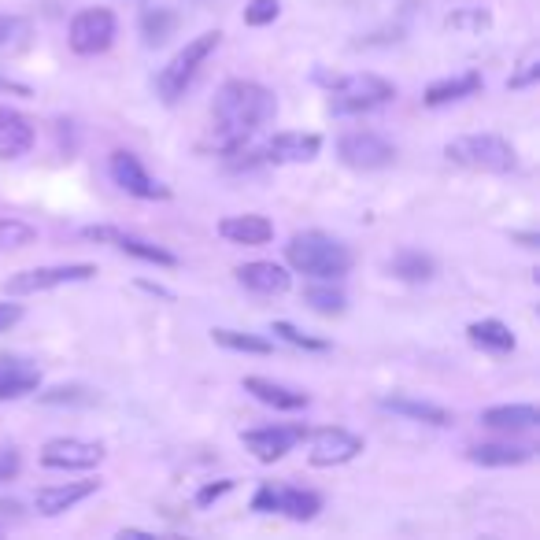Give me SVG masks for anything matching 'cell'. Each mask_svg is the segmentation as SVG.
I'll list each match as a JSON object with an SVG mask.
<instances>
[{
    "mask_svg": "<svg viewBox=\"0 0 540 540\" xmlns=\"http://www.w3.org/2000/svg\"><path fill=\"white\" fill-rule=\"evenodd\" d=\"M274 111H278V100H274V93L267 86L245 82V78L226 82L215 93V104H211L219 148H237L241 141H248L259 126L274 119Z\"/></svg>",
    "mask_w": 540,
    "mask_h": 540,
    "instance_id": "obj_1",
    "label": "cell"
},
{
    "mask_svg": "<svg viewBox=\"0 0 540 540\" xmlns=\"http://www.w3.org/2000/svg\"><path fill=\"white\" fill-rule=\"evenodd\" d=\"M285 259L296 274H307V278H319V282H337L348 274L352 267V256L348 248L330 234H319V230H307V234H296L289 245H285Z\"/></svg>",
    "mask_w": 540,
    "mask_h": 540,
    "instance_id": "obj_2",
    "label": "cell"
},
{
    "mask_svg": "<svg viewBox=\"0 0 540 540\" xmlns=\"http://www.w3.org/2000/svg\"><path fill=\"white\" fill-rule=\"evenodd\" d=\"M444 156L467 171H485V174H507L518 167L515 148L507 145L504 137L496 134H467V137H455L448 141Z\"/></svg>",
    "mask_w": 540,
    "mask_h": 540,
    "instance_id": "obj_3",
    "label": "cell"
},
{
    "mask_svg": "<svg viewBox=\"0 0 540 540\" xmlns=\"http://www.w3.org/2000/svg\"><path fill=\"white\" fill-rule=\"evenodd\" d=\"M219 41H222L219 30H208V34L193 37V41H189V45H185V49L178 52V56H174L160 74H156V93H160L167 104H174L185 89L193 86V78H197L200 67L208 63L211 52L219 49Z\"/></svg>",
    "mask_w": 540,
    "mask_h": 540,
    "instance_id": "obj_4",
    "label": "cell"
},
{
    "mask_svg": "<svg viewBox=\"0 0 540 540\" xmlns=\"http://www.w3.org/2000/svg\"><path fill=\"white\" fill-rule=\"evenodd\" d=\"M393 97H396L393 82H385L378 74H352V78L333 82L330 111L333 115H367L374 108H385Z\"/></svg>",
    "mask_w": 540,
    "mask_h": 540,
    "instance_id": "obj_5",
    "label": "cell"
},
{
    "mask_svg": "<svg viewBox=\"0 0 540 540\" xmlns=\"http://www.w3.org/2000/svg\"><path fill=\"white\" fill-rule=\"evenodd\" d=\"M97 274L93 263H67V267H34V270H19L15 278L4 282V289L12 296H30V293H49V289H60V285L71 282H89Z\"/></svg>",
    "mask_w": 540,
    "mask_h": 540,
    "instance_id": "obj_6",
    "label": "cell"
},
{
    "mask_svg": "<svg viewBox=\"0 0 540 540\" xmlns=\"http://www.w3.org/2000/svg\"><path fill=\"white\" fill-rule=\"evenodd\" d=\"M337 156L356 171H378V167H389L396 160V148L389 137L374 134V130H352L337 141Z\"/></svg>",
    "mask_w": 540,
    "mask_h": 540,
    "instance_id": "obj_7",
    "label": "cell"
},
{
    "mask_svg": "<svg viewBox=\"0 0 540 540\" xmlns=\"http://www.w3.org/2000/svg\"><path fill=\"white\" fill-rule=\"evenodd\" d=\"M115 30H119V23L108 8H86L71 19V49L78 56H100L111 49Z\"/></svg>",
    "mask_w": 540,
    "mask_h": 540,
    "instance_id": "obj_8",
    "label": "cell"
},
{
    "mask_svg": "<svg viewBox=\"0 0 540 540\" xmlns=\"http://www.w3.org/2000/svg\"><path fill=\"white\" fill-rule=\"evenodd\" d=\"M256 511H278V515L293 518V522H307L322 511L319 492L296 489V485H263L252 500Z\"/></svg>",
    "mask_w": 540,
    "mask_h": 540,
    "instance_id": "obj_9",
    "label": "cell"
},
{
    "mask_svg": "<svg viewBox=\"0 0 540 540\" xmlns=\"http://www.w3.org/2000/svg\"><path fill=\"white\" fill-rule=\"evenodd\" d=\"M108 171H111V178H115V185L126 189V193L137 200H167L171 197V193L141 167V160H137L134 152H111Z\"/></svg>",
    "mask_w": 540,
    "mask_h": 540,
    "instance_id": "obj_10",
    "label": "cell"
},
{
    "mask_svg": "<svg viewBox=\"0 0 540 540\" xmlns=\"http://www.w3.org/2000/svg\"><path fill=\"white\" fill-rule=\"evenodd\" d=\"M359 452H363V437L337 430V426L311 433V441H307V459L315 467H341V463H352Z\"/></svg>",
    "mask_w": 540,
    "mask_h": 540,
    "instance_id": "obj_11",
    "label": "cell"
},
{
    "mask_svg": "<svg viewBox=\"0 0 540 540\" xmlns=\"http://www.w3.org/2000/svg\"><path fill=\"white\" fill-rule=\"evenodd\" d=\"M100 459H104V448L78 437H56L41 448V463L52 470H93L100 467Z\"/></svg>",
    "mask_w": 540,
    "mask_h": 540,
    "instance_id": "obj_12",
    "label": "cell"
},
{
    "mask_svg": "<svg viewBox=\"0 0 540 540\" xmlns=\"http://www.w3.org/2000/svg\"><path fill=\"white\" fill-rule=\"evenodd\" d=\"M86 237H89V241H108V245H115L119 252H126V256L141 259V263L178 267V256H174V252H167V248H160V245H152V241H141V237H134V234H123V230H111V226H89Z\"/></svg>",
    "mask_w": 540,
    "mask_h": 540,
    "instance_id": "obj_13",
    "label": "cell"
},
{
    "mask_svg": "<svg viewBox=\"0 0 540 540\" xmlns=\"http://www.w3.org/2000/svg\"><path fill=\"white\" fill-rule=\"evenodd\" d=\"M241 441L259 463H278L282 455L293 452L296 441H304V426H263V430H248Z\"/></svg>",
    "mask_w": 540,
    "mask_h": 540,
    "instance_id": "obj_14",
    "label": "cell"
},
{
    "mask_svg": "<svg viewBox=\"0 0 540 540\" xmlns=\"http://www.w3.org/2000/svg\"><path fill=\"white\" fill-rule=\"evenodd\" d=\"M237 282L245 285L248 293L259 296H282L289 289V270L282 263H270V259H256V263H245L237 267Z\"/></svg>",
    "mask_w": 540,
    "mask_h": 540,
    "instance_id": "obj_15",
    "label": "cell"
},
{
    "mask_svg": "<svg viewBox=\"0 0 540 540\" xmlns=\"http://www.w3.org/2000/svg\"><path fill=\"white\" fill-rule=\"evenodd\" d=\"M34 148V126L26 115L0 104V160H19Z\"/></svg>",
    "mask_w": 540,
    "mask_h": 540,
    "instance_id": "obj_16",
    "label": "cell"
},
{
    "mask_svg": "<svg viewBox=\"0 0 540 540\" xmlns=\"http://www.w3.org/2000/svg\"><path fill=\"white\" fill-rule=\"evenodd\" d=\"M97 492V481H67V485H49V489H37L34 507L41 515H63L74 504H82L86 496Z\"/></svg>",
    "mask_w": 540,
    "mask_h": 540,
    "instance_id": "obj_17",
    "label": "cell"
},
{
    "mask_svg": "<svg viewBox=\"0 0 540 540\" xmlns=\"http://www.w3.org/2000/svg\"><path fill=\"white\" fill-rule=\"evenodd\" d=\"M219 234L226 237L230 245L259 248L274 237V226H270V219H263V215H230V219L219 222Z\"/></svg>",
    "mask_w": 540,
    "mask_h": 540,
    "instance_id": "obj_18",
    "label": "cell"
},
{
    "mask_svg": "<svg viewBox=\"0 0 540 540\" xmlns=\"http://www.w3.org/2000/svg\"><path fill=\"white\" fill-rule=\"evenodd\" d=\"M322 148L319 134H274L267 145V160L274 163H307L315 160Z\"/></svg>",
    "mask_w": 540,
    "mask_h": 540,
    "instance_id": "obj_19",
    "label": "cell"
},
{
    "mask_svg": "<svg viewBox=\"0 0 540 540\" xmlns=\"http://www.w3.org/2000/svg\"><path fill=\"white\" fill-rule=\"evenodd\" d=\"M481 422L489 430H504V433H526L540 422V411L533 404H504V407H489Z\"/></svg>",
    "mask_w": 540,
    "mask_h": 540,
    "instance_id": "obj_20",
    "label": "cell"
},
{
    "mask_svg": "<svg viewBox=\"0 0 540 540\" xmlns=\"http://www.w3.org/2000/svg\"><path fill=\"white\" fill-rule=\"evenodd\" d=\"M245 389L256 396L259 404L274 407V411H300V407H307V393H296V389L278 385L270 378H245Z\"/></svg>",
    "mask_w": 540,
    "mask_h": 540,
    "instance_id": "obj_21",
    "label": "cell"
},
{
    "mask_svg": "<svg viewBox=\"0 0 540 540\" xmlns=\"http://www.w3.org/2000/svg\"><path fill=\"white\" fill-rule=\"evenodd\" d=\"M385 411H396V415H407L415 418V422H426V426H452V411H444L441 404H430V400H411V396H385L381 400Z\"/></svg>",
    "mask_w": 540,
    "mask_h": 540,
    "instance_id": "obj_22",
    "label": "cell"
},
{
    "mask_svg": "<svg viewBox=\"0 0 540 540\" xmlns=\"http://www.w3.org/2000/svg\"><path fill=\"white\" fill-rule=\"evenodd\" d=\"M470 463L478 467H522L533 459V448H522V444H474L470 448Z\"/></svg>",
    "mask_w": 540,
    "mask_h": 540,
    "instance_id": "obj_23",
    "label": "cell"
},
{
    "mask_svg": "<svg viewBox=\"0 0 540 540\" xmlns=\"http://www.w3.org/2000/svg\"><path fill=\"white\" fill-rule=\"evenodd\" d=\"M481 89V74H459V78H441V82H433L430 89H426V104L430 108H444V104H455V100L463 97H474Z\"/></svg>",
    "mask_w": 540,
    "mask_h": 540,
    "instance_id": "obj_24",
    "label": "cell"
},
{
    "mask_svg": "<svg viewBox=\"0 0 540 540\" xmlns=\"http://www.w3.org/2000/svg\"><path fill=\"white\" fill-rule=\"evenodd\" d=\"M470 341L478 344V348H485V352H496V356H504V352H515V333L507 330L504 322L496 319H481L470 326Z\"/></svg>",
    "mask_w": 540,
    "mask_h": 540,
    "instance_id": "obj_25",
    "label": "cell"
},
{
    "mask_svg": "<svg viewBox=\"0 0 540 540\" xmlns=\"http://www.w3.org/2000/svg\"><path fill=\"white\" fill-rule=\"evenodd\" d=\"M174 26H178V15L171 8H145V15H141V37L152 49L174 34Z\"/></svg>",
    "mask_w": 540,
    "mask_h": 540,
    "instance_id": "obj_26",
    "label": "cell"
},
{
    "mask_svg": "<svg viewBox=\"0 0 540 540\" xmlns=\"http://www.w3.org/2000/svg\"><path fill=\"white\" fill-rule=\"evenodd\" d=\"M37 389V370L26 367V363H15L8 367V374L0 378V400H19V396L34 393Z\"/></svg>",
    "mask_w": 540,
    "mask_h": 540,
    "instance_id": "obj_27",
    "label": "cell"
},
{
    "mask_svg": "<svg viewBox=\"0 0 540 540\" xmlns=\"http://www.w3.org/2000/svg\"><path fill=\"white\" fill-rule=\"evenodd\" d=\"M304 304L315 311V315H344V307H348V300H344V293H337L333 285H307L304 289Z\"/></svg>",
    "mask_w": 540,
    "mask_h": 540,
    "instance_id": "obj_28",
    "label": "cell"
},
{
    "mask_svg": "<svg viewBox=\"0 0 540 540\" xmlns=\"http://www.w3.org/2000/svg\"><path fill=\"white\" fill-rule=\"evenodd\" d=\"M393 274L404 282H430L433 278V259L422 252H400L393 259Z\"/></svg>",
    "mask_w": 540,
    "mask_h": 540,
    "instance_id": "obj_29",
    "label": "cell"
},
{
    "mask_svg": "<svg viewBox=\"0 0 540 540\" xmlns=\"http://www.w3.org/2000/svg\"><path fill=\"white\" fill-rule=\"evenodd\" d=\"M215 344L230 348V352H252V356H270V341L263 337H252V333H237V330H211Z\"/></svg>",
    "mask_w": 540,
    "mask_h": 540,
    "instance_id": "obj_30",
    "label": "cell"
},
{
    "mask_svg": "<svg viewBox=\"0 0 540 540\" xmlns=\"http://www.w3.org/2000/svg\"><path fill=\"white\" fill-rule=\"evenodd\" d=\"M41 404H49V407H60V404H78V407H93L100 400L93 389H82V385H56V389H49V393H41L37 396Z\"/></svg>",
    "mask_w": 540,
    "mask_h": 540,
    "instance_id": "obj_31",
    "label": "cell"
},
{
    "mask_svg": "<svg viewBox=\"0 0 540 540\" xmlns=\"http://www.w3.org/2000/svg\"><path fill=\"white\" fill-rule=\"evenodd\" d=\"M37 241V230L23 219H0V252H15Z\"/></svg>",
    "mask_w": 540,
    "mask_h": 540,
    "instance_id": "obj_32",
    "label": "cell"
},
{
    "mask_svg": "<svg viewBox=\"0 0 540 540\" xmlns=\"http://www.w3.org/2000/svg\"><path fill=\"white\" fill-rule=\"evenodd\" d=\"M30 37V23L19 15H0V52H12L19 45H26Z\"/></svg>",
    "mask_w": 540,
    "mask_h": 540,
    "instance_id": "obj_33",
    "label": "cell"
},
{
    "mask_svg": "<svg viewBox=\"0 0 540 540\" xmlns=\"http://www.w3.org/2000/svg\"><path fill=\"white\" fill-rule=\"evenodd\" d=\"M278 12H282V4H278V0H248L245 23L248 26H267V23L278 19Z\"/></svg>",
    "mask_w": 540,
    "mask_h": 540,
    "instance_id": "obj_34",
    "label": "cell"
},
{
    "mask_svg": "<svg viewBox=\"0 0 540 540\" xmlns=\"http://www.w3.org/2000/svg\"><path fill=\"white\" fill-rule=\"evenodd\" d=\"M274 333H278L282 341L296 344V348H311V352H326V348H330L326 341H315V337H307V333H300L296 326H289V322H274Z\"/></svg>",
    "mask_w": 540,
    "mask_h": 540,
    "instance_id": "obj_35",
    "label": "cell"
},
{
    "mask_svg": "<svg viewBox=\"0 0 540 540\" xmlns=\"http://www.w3.org/2000/svg\"><path fill=\"white\" fill-rule=\"evenodd\" d=\"M19 474V452L12 444H0V481H8Z\"/></svg>",
    "mask_w": 540,
    "mask_h": 540,
    "instance_id": "obj_36",
    "label": "cell"
},
{
    "mask_svg": "<svg viewBox=\"0 0 540 540\" xmlns=\"http://www.w3.org/2000/svg\"><path fill=\"white\" fill-rule=\"evenodd\" d=\"M19 319H23V307H19V304H0V333L12 330Z\"/></svg>",
    "mask_w": 540,
    "mask_h": 540,
    "instance_id": "obj_37",
    "label": "cell"
},
{
    "mask_svg": "<svg viewBox=\"0 0 540 540\" xmlns=\"http://www.w3.org/2000/svg\"><path fill=\"white\" fill-rule=\"evenodd\" d=\"M230 485H234V481H219V485H208V489L200 492L197 500H200V504H211V500H215V496H222V492L230 489Z\"/></svg>",
    "mask_w": 540,
    "mask_h": 540,
    "instance_id": "obj_38",
    "label": "cell"
},
{
    "mask_svg": "<svg viewBox=\"0 0 540 540\" xmlns=\"http://www.w3.org/2000/svg\"><path fill=\"white\" fill-rule=\"evenodd\" d=\"M518 241H522V245H526V248H537V237H533V234H522V237H518Z\"/></svg>",
    "mask_w": 540,
    "mask_h": 540,
    "instance_id": "obj_39",
    "label": "cell"
},
{
    "mask_svg": "<svg viewBox=\"0 0 540 540\" xmlns=\"http://www.w3.org/2000/svg\"><path fill=\"white\" fill-rule=\"evenodd\" d=\"M8 367H12V359H0V378L8 374Z\"/></svg>",
    "mask_w": 540,
    "mask_h": 540,
    "instance_id": "obj_40",
    "label": "cell"
}]
</instances>
